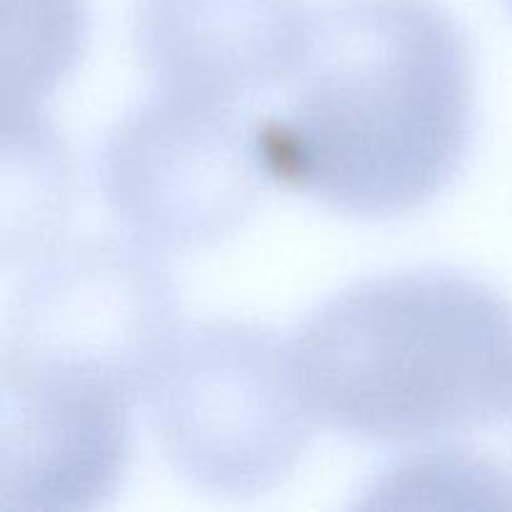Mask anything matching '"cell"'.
<instances>
[{
    "instance_id": "obj_3",
    "label": "cell",
    "mask_w": 512,
    "mask_h": 512,
    "mask_svg": "<svg viewBox=\"0 0 512 512\" xmlns=\"http://www.w3.org/2000/svg\"><path fill=\"white\" fill-rule=\"evenodd\" d=\"M170 468L208 493L248 498L283 483L315 435L290 340L253 320L180 330L143 398Z\"/></svg>"
},
{
    "instance_id": "obj_9",
    "label": "cell",
    "mask_w": 512,
    "mask_h": 512,
    "mask_svg": "<svg viewBox=\"0 0 512 512\" xmlns=\"http://www.w3.org/2000/svg\"><path fill=\"white\" fill-rule=\"evenodd\" d=\"M510 5H512V0H510Z\"/></svg>"
},
{
    "instance_id": "obj_6",
    "label": "cell",
    "mask_w": 512,
    "mask_h": 512,
    "mask_svg": "<svg viewBox=\"0 0 512 512\" xmlns=\"http://www.w3.org/2000/svg\"><path fill=\"white\" fill-rule=\"evenodd\" d=\"M175 283L158 253L135 240H83L20 285L0 348L65 355L110 370L140 400L180 335Z\"/></svg>"
},
{
    "instance_id": "obj_7",
    "label": "cell",
    "mask_w": 512,
    "mask_h": 512,
    "mask_svg": "<svg viewBox=\"0 0 512 512\" xmlns=\"http://www.w3.org/2000/svg\"><path fill=\"white\" fill-rule=\"evenodd\" d=\"M310 25L305 0H138L133 45L158 90L235 105L290 83Z\"/></svg>"
},
{
    "instance_id": "obj_1",
    "label": "cell",
    "mask_w": 512,
    "mask_h": 512,
    "mask_svg": "<svg viewBox=\"0 0 512 512\" xmlns=\"http://www.w3.org/2000/svg\"><path fill=\"white\" fill-rule=\"evenodd\" d=\"M288 85L285 113L253 120L260 165L335 213H415L468 158L473 53L435 0H330Z\"/></svg>"
},
{
    "instance_id": "obj_4",
    "label": "cell",
    "mask_w": 512,
    "mask_h": 512,
    "mask_svg": "<svg viewBox=\"0 0 512 512\" xmlns=\"http://www.w3.org/2000/svg\"><path fill=\"white\" fill-rule=\"evenodd\" d=\"M98 183L130 240L193 253L243 228L270 180L235 105L155 90L108 133Z\"/></svg>"
},
{
    "instance_id": "obj_2",
    "label": "cell",
    "mask_w": 512,
    "mask_h": 512,
    "mask_svg": "<svg viewBox=\"0 0 512 512\" xmlns=\"http://www.w3.org/2000/svg\"><path fill=\"white\" fill-rule=\"evenodd\" d=\"M318 423L368 443L470 433L512 413V305L455 270L355 283L290 338Z\"/></svg>"
},
{
    "instance_id": "obj_8",
    "label": "cell",
    "mask_w": 512,
    "mask_h": 512,
    "mask_svg": "<svg viewBox=\"0 0 512 512\" xmlns=\"http://www.w3.org/2000/svg\"><path fill=\"white\" fill-rule=\"evenodd\" d=\"M83 0H5V118L35 113L83 48Z\"/></svg>"
},
{
    "instance_id": "obj_5",
    "label": "cell",
    "mask_w": 512,
    "mask_h": 512,
    "mask_svg": "<svg viewBox=\"0 0 512 512\" xmlns=\"http://www.w3.org/2000/svg\"><path fill=\"white\" fill-rule=\"evenodd\" d=\"M140 395L98 365L0 348V508L93 510L130 460Z\"/></svg>"
}]
</instances>
